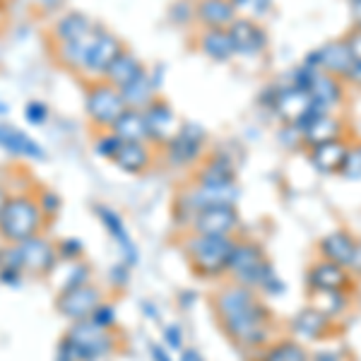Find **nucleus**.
Here are the masks:
<instances>
[{
	"label": "nucleus",
	"mask_w": 361,
	"mask_h": 361,
	"mask_svg": "<svg viewBox=\"0 0 361 361\" xmlns=\"http://www.w3.org/2000/svg\"><path fill=\"white\" fill-rule=\"evenodd\" d=\"M212 308L224 335L236 347L246 349V352H258L270 345L272 313L255 289L236 282L224 284L214 294Z\"/></svg>",
	"instance_id": "nucleus-1"
},
{
	"label": "nucleus",
	"mask_w": 361,
	"mask_h": 361,
	"mask_svg": "<svg viewBox=\"0 0 361 361\" xmlns=\"http://www.w3.org/2000/svg\"><path fill=\"white\" fill-rule=\"evenodd\" d=\"M226 275L231 277V282L243 284V287H250L267 296H277L284 289V282L267 260L265 248L250 238H236Z\"/></svg>",
	"instance_id": "nucleus-2"
},
{
	"label": "nucleus",
	"mask_w": 361,
	"mask_h": 361,
	"mask_svg": "<svg viewBox=\"0 0 361 361\" xmlns=\"http://www.w3.org/2000/svg\"><path fill=\"white\" fill-rule=\"evenodd\" d=\"M236 246V236H205L188 231L180 243L190 270L202 279H217L229 272V260Z\"/></svg>",
	"instance_id": "nucleus-3"
},
{
	"label": "nucleus",
	"mask_w": 361,
	"mask_h": 361,
	"mask_svg": "<svg viewBox=\"0 0 361 361\" xmlns=\"http://www.w3.org/2000/svg\"><path fill=\"white\" fill-rule=\"evenodd\" d=\"M114 352V335L92 318L75 320L58 345L56 361H97Z\"/></svg>",
	"instance_id": "nucleus-4"
},
{
	"label": "nucleus",
	"mask_w": 361,
	"mask_h": 361,
	"mask_svg": "<svg viewBox=\"0 0 361 361\" xmlns=\"http://www.w3.org/2000/svg\"><path fill=\"white\" fill-rule=\"evenodd\" d=\"M260 102H263V106H267L272 114L277 116L282 126L301 128L313 114L318 111L306 87H299L294 82L267 85L263 97H260Z\"/></svg>",
	"instance_id": "nucleus-5"
},
{
	"label": "nucleus",
	"mask_w": 361,
	"mask_h": 361,
	"mask_svg": "<svg viewBox=\"0 0 361 361\" xmlns=\"http://www.w3.org/2000/svg\"><path fill=\"white\" fill-rule=\"evenodd\" d=\"M44 224V212L37 200L29 195H15L8 200L0 217V236L8 243H25L27 238L37 236Z\"/></svg>",
	"instance_id": "nucleus-6"
},
{
	"label": "nucleus",
	"mask_w": 361,
	"mask_h": 361,
	"mask_svg": "<svg viewBox=\"0 0 361 361\" xmlns=\"http://www.w3.org/2000/svg\"><path fill=\"white\" fill-rule=\"evenodd\" d=\"M207 130L200 123H180L176 135L164 145L166 161L176 169L200 164L207 152Z\"/></svg>",
	"instance_id": "nucleus-7"
},
{
	"label": "nucleus",
	"mask_w": 361,
	"mask_h": 361,
	"mask_svg": "<svg viewBox=\"0 0 361 361\" xmlns=\"http://www.w3.org/2000/svg\"><path fill=\"white\" fill-rule=\"evenodd\" d=\"M126 102L121 90H116L114 85H109L106 80H97L94 85L87 90L85 97V111L90 116V121L102 130H111L116 121L121 118V114L126 111Z\"/></svg>",
	"instance_id": "nucleus-8"
},
{
	"label": "nucleus",
	"mask_w": 361,
	"mask_h": 361,
	"mask_svg": "<svg viewBox=\"0 0 361 361\" xmlns=\"http://www.w3.org/2000/svg\"><path fill=\"white\" fill-rule=\"evenodd\" d=\"M123 51H126L123 42H121L114 32H109V29L97 25V29L90 37V42H87L85 58H82L80 70L92 80H104L106 70L111 68V63L123 54Z\"/></svg>",
	"instance_id": "nucleus-9"
},
{
	"label": "nucleus",
	"mask_w": 361,
	"mask_h": 361,
	"mask_svg": "<svg viewBox=\"0 0 361 361\" xmlns=\"http://www.w3.org/2000/svg\"><path fill=\"white\" fill-rule=\"evenodd\" d=\"M304 61L311 63L320 73L333 75V78H340V80H345L354 66V56H352V51H349L345 37L330 39V42L320 44L318 49H313L311 54L304 58Z\"/></svg>",
	"instance_id": "nucleus-10"
},
{
	"label": "nucleus",
	"mask_w": 361,
	"mask_h": 361,
	"mask_svg": "<svg viewBox=\"0 0 361 361\" xmlns=\"http://www.w3.org/2000/svg\"><path fill=\"white\" fill-rule=\"evenodd\" d=\"M104 304L102 299V292L94 284H80V287H73V289H63L56 299V308L63 318L68 320H85V318H92V313L97 311L99 306Z\"/></svg>",
	"instance_id": "nucleus-11"
},
{
	"label": "nucleus",
	"mask_w": 361,
	"mask_h": 361,
	"mask_svg": "<svg viewBox=\"0 0 361 361\" xmlns=\"http://www.w3.org/2000/svg\"><path fill=\"white\" fill-rule=\"evenodd\" d=\"M231 42H234V51L238 58H246V61H255L267 51L270 46V37H267L263 22L246 20V17H236L229 27Z\"/></svg>",
	"instance_id": "nucleus-12"
},
{
	"label": "nucleus",
	"mask_w": 361,
	"mask_h": 361,
	"mask_svg": "<svg viewBox=\"0 0 361 361\" xmlns=\"http://www.w3.org/2000/svg\"><path fill=\"white\" fill-rule=\"evenodd\" d=\"M142 116H145V128H147V142L159 145V147H164L180 128L178 116L166 99L157 97L149 106L142 109Z\"/></svg>",
	"instance_id": "nucleus-13"
},
{
	"label": "nucleus",
	"mask_w": 361,
	"mask_h": 361,
	"mask_svg": "<svg viewBox=\"0 0 361 361\" xmlns=\"http://www.w3.org/2000/svg\"><path fill=\"white\" fill-rule=\"evenodd\" d=\"M238 226H241V217H238L236 205H217L200 209L188 231L205 236H236Z\"/></svg>",
	"instance_id": "nucleus-14"
},
{
	"label": "nucleus",
	"mask_w": 361,
	"mask_h": 361,
	"mask_svg": "<svg viewBox=\"0 0 361 361\" xmlns=\"http://www.w3.org/2000/svg\"><path fill=\"white\" fill-rule=\"evenodd\" d=\"M333 330H335V320L323 316V313L313 306H306V308H301V311H296L292 323H289V333H292L294 340H299L301 345L325 340V337H330Z\"/></svg>",
	"instance_id": "nucleus-15"
},
{
	"label": "nucleus",
	"mask_w": 361,
	"mask_h": 361,
	"mask_svg": "<svg viewBox=\"0 0 361 361\" xmlns=\"http://www.w3.org/2000/svg\"><path fill=\"white\" fill-rule=\"evenodd\" d=\"M349 147H352V142H349L347 137H337V140H330V142H320V145H313V147H306L308 164L316 169L318 173H325V176H340Z\"/></svg>",
	"instance_id": "nucleus-16"
},
{
	"label": "nucleus",
	"mask_w": 361,
	"mask_h": 361,
	"mask_svg": "<svg viewBox=\"0 0 361 361\" xmlns=\"http://www.w3.org/2000/svg\"><path fill=\"white\" fill-rule=\"evenodd\" d=\"M345 80L340 78H333V75H325L316 70L313 78L308 80L306 90L311 94L313 104H316L318 111H330V114H337V109L345 104Z\"/></svg>",
	"instance_id": "nucleus-17"
},
{
	"label": "nucleus",
	"mask_w": 361,
	"mask_h": 361,
	"mask_svg": "<svg viewBox=\"0 0 361 361\" xmlns=\"http://www.w3.org/2000/svg\"><path fill=\"white\" fill-rule=\"evenodd\" d=\"M357 250H359V238H354L347 229L330 231V234H325L318 241L320 258L347 267V270H352L354 263H357Z\"/></svg>",
	"instance_id": "nucleus-18"
},
{
	"label": "nucleus",
	"mask_w": 361,
	"mask_h": 361,
	"mask_svg": "<svg viewBox=\"0 0 361 361\" xmlns=\"http://www.w3.org/2000/svg\"><path fill=\"white\" fill-rule=\"evenodd\" d=\"M236 164L226 152H212L200 161L195 171V185H209V188H219V185H234L238 183Z\"/></svg>",
	"instance_id": "nucleus-19"
},
{
	"label": "nucleus",
	"mask_w": 361,
	"mask_h": 361,
	"mask_svg": "<svg viewBox=\"0 0 361 361\" xmlns=\"http://www.w3.org/2000/svg\"><path fill=\"white\" fill-rule=\"evenodd\" d=\"M345 121L337 114L330 111H316L304 126L299 128L301 135H304V147H313L320 142H330L337 137H347L345 135Z\"/></svg>",
	"instance_id": "nucleus-20"
},
{
	"label": "nucleus",
	"mask_w": 361,
	"mask_h": 361,
	"mask_svg": "<svg viewBox=\"0 0 361 361\" xmlns=\"http://www.w3.org/2000/svg\"><path fill=\"white\" fill-rule=\"evenodd\" d=\"M306 287L308 289H342V292H349V289H352V275H349L347 267L318 258V260H313L306 270Z\"/></svg>",
	"instance_id": "nucleus-21"
},
{
	"label": "nucleus",
	"mask_w": 361,
	"mask_h": 361,
	"mask_svg": "<svg viewBox=\"0 0 361 361\" xmlns=\"http://www.w3.org/2000/svg\"><path fill=\"white\" fill-rule=\"evenodd\" d=\"M20 253H22V265L27 272L34 275H46L56 267L58 260V250L54 248V243L46 241L42 236H32L25 243H20Z\"/></svg>",
	"instance_id": "nucleus-22"
},
{
	"label": "nucleus",
	"mask_w": 361,
	"mask_h": 361,
	"mask_svg": "<svg viewBox=\"0 0 361 361\" xmlns=\"http://www.w3.org/2000/svg\"><path fill=\"white\" fill-rule=\"evenodd\" d=\"M0 149H5V152H10L13 157H25V159H34V161L46 159L44 147L37 140L27 135L25 130H20V128L3 123V121H0Z\"/></svg>",
	"instance_id": "nucleus-23"
},
{
	"label": "nucleus",
	"mask_w": 361,
	"mask_h": 361,
	"mask_svg": "<svg viewBox=\"0 0 361 361\" xmlns=\"http://www.w3.org/2000/svg\"><path fill=\"white\" fill-rule=\"evenodd\" d=\"M195 46L200 49L202 56L214 63H229L231 58H236L229 29H200Z\"/></svg>",
	"instance_id": "nucleus-24"
},
{
	"label": "nucleus",
	"mask_w": 361,
	"mask_h": 361,
	"mask_svg": "<svg viewBox=\"0 0 361 361\" xmlns=\"http://www.w3.org/2000/svg\"><path fill=\"white\" fill-rule=\"evenodd\" d=\"M236 20V10L231 0H197L195 22L200 29H229Z\"/></svg>",
	"instance_id": "nucleus-25"
},
{
	"label": "nucleus",
	"mask_w": 361,
	"mask_h": 361,
	"mask_svg": "<svg viewBox=\"0 0 361 361\" xmlns=\"http://www.w3.org/2000/svg\"><path fill=\"white\" fill-rule=\"evenodd\" d=\"M97 214H99V219H102V224L106 226V231L111 234L114 241L118 243V248H121V253H123L126 263L128 265H135L137 250H135V243H133L130 234H128V229H126V222L121 219V214L116 212V209L104 207V205H97Z\"/></svg>",
	"instance_id": "nucleus-26"
},
{
	"label": "nucleus",
	"mask_w": 361,
	"mask_h": 361,
	"mask_svg": "<svg viewBox=\"0 0 361 361\" xmlns=\"http://www.w3.org/2000/svg\"><path fill=\"white\" fill-rule=\"evenodd\" d=\"M114 166H118L126 173H137L147 171V166L152 164V149L147 147V142H126L118 147V152L114 157Z\"/></svg>",
	"instance_id": "nucleus-27"
},
{
	"label": "nucleus",
	"mask_w": 361,
	"mask_h": 361,
	"mask_svg": "<svg viewBox=\"0 0 361 361\" xmlns=\"http://www.w3.org/2000/svg\"><path fill=\"white\" fill-rule=\"evenodd\" d=\"M157 90H159L157 75L145 70L137 80H133L130 85H126L123 90H121V94H123V102L128 109H140V111H142L145 106H149L157 99Z\"/></svg>",
	"instance_id": "nucleus-28"
},
{
	"label": "nucleus",
	"mask_w": 361,
	"mask_h": 361,
	"mask_svg": "<svg viewBox=\"0 0 361 361\" xmlns=\"http://www.w3.org/2000/svg\"><path fill=\"white\" fill-rule=\"evenodd\" d=\"M145 68L142 66V61L135 56V54H130V51H123L116 61L111 63V68L106 70V75H104V80H106L109 85H114L116 90H123L126 85H130L133 80H137L140 75L145 73Z\"/></svg>",
	"instance_id": "nucleus-29"
},
{
	"label": "nucleus",
	"mask_w": 361,
	"mask_h": 361,
	"mask_svg": "<svg viewBox=\"0 0 361 361\" xmlns=\"http://www.w3.org/2000/svg\"><path fill=\"white\" fill-rule=\"evenodd\" d=\"M94 27L97 25L85 13L73 10V13H66L54 25V37L58 39V44L61 42H78V39L90 37V34L94 32Z\"/></svg>",
	"instance_id": "nucleus-30"
},
{
	"label": "nucleus",
	"mask_w": 361,
	"mask_h": 361,
	"mask_svg": "<svg viewBox=\"0 0 361 361\" xmlns=\"http://www.w3.org/2000/svg\"><path fill=\"white\" fill-rule=\"evenodd\" d=\"M349 292L342 289H308V306L318 308L323 316L337 320L347 311Z\"/></svg>",
	"instance_id": "nucleus-31"
},
{
	"label": "nucleus",
	"mask_w": 361,
	"mask_h": 361,
	"mask_svg": "<svg viewBox=\"0 0 361 361\" xmlns=\"http://www.w3.org/2000/svg\"><path fill=\"white\" fill-rule=\"evenodd\" d=\"M260 361H313L308 349L294 337H284V340L270 342L267 347L260 349Z\"/></svg>",
	"instance_id": "nucleus-32"
},
{
	"label": "nucleus",
	"mask_w": 361,
	"mask_h": 361,
	"mask_svg": "<svg viewBox=\"0 0 361 361\" xmlns=\"http://www.w3.org/2000/svg\"><path fill=\"white\" fill-rule=\"evenodd\" d=\"M111 130L126 142H147V128H145V116L140 109H126Z\"/></svg>",
	"instance_id": "nucleus-33"
},
{
	"label": "nucleus",
	"mask_w": 361,
	"mask_h": 361,
	"mask_svg": "<svg viewBox=\"0 0 361 361\" xmlns=\"http://www.w3.org/2000/svg\"><path fill=\"white\" fill-rule=\"evenodd\" d=\"M236 10V17H246V20L263 22L275 10V0H231Z\"/></svg>",
	"instance_id": "nucleus-34"
},
{
	"label": "nucleus",
	"mask_w": 361,
	"mask_h": 361,
	"mask_svg": "<svg viewBox=\"0 0 361 361\" xmlns=\"http://www.w3.org/2000/svg\"><path fill=\"white\" fill-rule=\"evenodd\" d=\"M94 29H97V27H94ZM90 37H92V34H90ZM90 37L78 39V42H61V44H58V49H56L58 61H61L66 68L80 70V66H82L85 49H87V42H90Z\"/></svg>",
	"instance_id": "nucleus-35"
},
{
	"label": "nucleus",
	"mask_w": 361,
	"mask_h": 361,
	"mask_svg": "<svg viewBox=\"0 0 361 361\" xmlns=\"http://www.w3.org/2000/svg\"><path fill=\"white\" fill-rule=\"evenodd\" d=\"M169 20L178 27H185L188 22H195V3L193 0H176L169 8Z\"/></svg>",
	"instance_id": "nucleus-36"
},
{
	"label": "nucleus",
	"mask_w": 361,
	"mask_h": 361,
	"mask_svg": "<svg viewBox=\"0 0 361 361\" xmlns=\"http://www.w3.org/2000/svg\"><path fill=\"white\" fill-rule=\"evenodd\" d=\"M340 176L345 180H361V142H354L352 147H349Z\"/></svg>",
	"instance_id": "nucleus-37"
},
{
	"label": "nucleus",
	"mask_w": 361,
	"mask_h": 361,
	"mask_svg": "<svg viewBox=\"0 0 361 361\" xmlns=\"http://www.w3.org/2000/svg\"><path fill=\"white\" fill-rule=\"evenodd\" d=\"M121 145H123V140H121L118 135H116L114 130H104L102 135L97 137L94 149H97V154H99V157H104V159L111 161L114 157H116V152H118Z\"/></svg>",
	"instance_id": "nucleus-38"
},
{
	"label": "nucleus",
	"mask_w": 361,
	"mask_h": 361,
	"mask_svg": "<svg viewBox=\"0 0 361 361\" xmlns=\"http://www.w3.org/2000/svg\"><path fill=\"white\" fill-rule=\"evenodd\" d=\"M25 118L32 126H44L46 118H49V106L44 102H29L25 106Z\"/></svg>",
	"instance_id": "nucleus-39"
},
{
	"label": "nucleus",
	"mask_w": 361,
	"mask_h": 361,
	"mask_svg": "<svg viewBox=\"0 0 361 361\" xmlns=\"http://www.w3.org/2000/svg\"><path fill=\"white\" fill-rule=\"evenodd\" d=\"M58 258L63 260H70V263H75V260L82 255V243L78 241V238H63L61 243H58Z\"/></svg>",
	"instance_id": "nucleus-40"
},
{
	"label": "nucleus",
	"mask_w": 361,
	"mask_h": 361,
	"mask_svg": "<svg viewBox=\"0 0 361 361\" xmlns=\"http://www.w3.org/2000/svg\"><path fill=\"white\" fill-rule=\"evenodd\" d=\"M87 282H90V267L85 263H80V260H75L73 270H70L66 284H63V289H73V287H80V284H87Z\"/></svg>",
	"instance_id": "nucleus-41"
},
{
	"label": "nucleus",
	"mask_w": 361,
	"mask_h": 361,
	"mask_svg": "<svg viewBox=\"0 0 361 361\" xmlns=\"http://www.w3.org/2000/svg\"><path fill=\"white\" fill-rule=\"evenodd\" d=\"M92 320H94L97 325H102V328L111 330L116 325V308L111 304H102L94 313H92Z\"/></svg>",
	"instance_id": "nucleus-42"
},
{
	"label": "nucleus",
	"mask_w": 361,
	"mask_h": 361,
	"mask_svg": "<svg viewBox=\"0 0 361 361\" xmlns=\"http://www.w3.org/2000/svg\"><path fill=\"white\" fill-rule=\"evenodd\" d=\"M37 202H39V207H42L44 214H56L58 207H61V197H58L54 190H42Z\"/></svg>",
	"instance_id": "nucleus-43"
},
{
	"label": "nucleus",
	"mask_w": 361,
	"mask_h": 361,
	"mask_svg": "<svg viewBox=\"0 0 361 361\" xmlns=\"http://www.w3.org/2000/svg\"><path fill=\"white\" fill-rule=\"evenodd\" d=\"M164 345L169 349H180V347H183V330H180L176 323H171V325H166V328H164Z\"/></svg>",
	"instance_id": "nucleus-44"
},
{
	"label": "nucleus",
	"mask_w": 361,
	"mask_h": 361,
	"mask_svg": "<svg viewBox=\"0 0 361 361\" xmlns=\"http://www.w3.org/2000/svg\"><path fill=\"white\" fill-rule=\"evenodd\" d=\"M345 42L352 51L354 61H361V27H352L349 32L345 34Z\"/></svg>",
	"instance_id": "nucleus-45"
},
{
	"label": "nucleus",
	"mask_w": 361,
	"mask_h": 361,
	"mask_svg": "<svg viewBox=\"0 0 361 361\" xmlns=\"http://www.w3.org/2000/svg\"><path fill=\"white\" fill-rule=\"evenodd\" d=\"M109 275H111V279H114L116 284H118V287H126V284L130 282V270H128V263L114 265Z\"/></svg>",
	"instance_id": "nucleus-46"
},
{
	"label": "nucleus",
	"mask_w": 361,
	"mask_h": 361,
	"mask_svg": "<svg viewBox=\"0 0 361 361\" xmlns=\"http://www.w3.org/2000/svg\"><path fill=\"white\" fill-rule=\"evenodd\" d=\"M345 85L354 87V90H361V61H354L352 70H349V75L345 78Z\"/></svg>",
	"instance_id": "nucleus-47"
},
{
	"label": "nucleus",
	"mask_w": 361,
	"mask_h": 361,
	"mask_svg": "<svg viewBox=\"0 0 361 361\" xmlns=\"http://www.w3.org/2000/svg\"><path fill=\"white\" fill-rule=\"evenodd\" d=\"M149 357H152V361H171L166 345H149Z\"/></svg>",
	"instance_id": "nucleus-48"
},
{
	"label": "nucleus",
	"mask_w": 361,
	"mask_h": 361,
	"mask_svg": "<svg viewBox=\"0 0 361 361\" xmlns=\"http://www.w3.org/2000/svg\"><path fill=\"white\" fill-rule=\"evenodd\" d=\"M0 282L20 284V270H0Z\"/></svg>",
	"instance_id": "nucleus-49"
},
{
	"label": "nucleus",
	"mask_w": 361,
	"mask_h": 361,
	"mask_svg": "<svg viewBox=\"0 0 361 361\" xmlns=\"http://www.w3.org/2000/svg\"><path fill=\"white\" fill-rule=\"evenodd\" d=\"M180 361H205V359H202V354L197 352V349L188 347V349H183V352H180Z\"/></svg>",
	"instance_id": "nucleus-50"
},
{
	"label": "nucleus",
	"mask_w": 361,
	"mask_h": 361,
	"mask_svg": "<svg viewBox=\"0 0 361 361\" xmlns=\"http://www.w3.org/2000/svg\"><path fill=\"white\" fill-rule=\"evenodd\" d=\"M352 20H354V27H361V0L352 3Z\"/></svg>",
	"instance_id": "nucleus-51"
},
{
	"label": "nucleus",
	"mask_w": 361,
	"mask_h": 361,
	"mask_svg": "<svg viewBox=\"0 0 361 361\" xmlns=\"http://www.w3.org/2000/svg\"><path fill=\"white\" fill-rule=\"evenodd\" d=\"M39 5H42L44 10H56V8H61L66 0H37Z\"/></svg>",
	"instance_id": "nucleus-52"
},
{
	"label": "nucleus",
	"mask_w": 361,
	"mask_h": 361,
	"mask_svg": "<svg viewBox=\"0 0 361 361\" xmlns=\"http://www.w3.org/2000/svg\"><path fill=\"white\" fill-rule=\"evenodd\" d=\"M8 200H10V197L5 195L3 188H0V217H3V209H5V205H8Z\"/></svg>",
	"instance_id": "nucleus-53"
},
{
	"label": "nucleus",
	"mask_w": 361,
	"mask_h": 361,
	"mask_svg": "<svg viewBox=\"0 0 361 361\" xmlns=\"http://www.w3.org/2000/svg\"><path fill=\"white\" fill-rule=\"evenodd\" d=\"M354 270H361V238H359V250H357V263H354Z\"/></svg>",
	"instance_id": "nucleus-54"
},
{
	"label": "nucleus",
	"mask_w": 361,
	"mask_h": 361,
	"mask_svg": "<svg viewBox=\"0 0 361 361\" xmlns=\"http://www.w3.org/2000/svg\"><path fill=\"white\" fill-rule=\"evenodd\" d=\"M0 114H8V106H3V102H0Z\"/></svg>",
	"instance_id": "nucleus-55"
},
{
	"label": "nucleus",
	"mask_w": 361,
	"mask_h": 361,
	"mask_svg": "<svg viewBox=\"0 0 361 361\" xmlns=\"http://www.w3.org/2000/svg\"><path fill=\"white\" fill-rule=\"evenodd\" d=\"M349 3H357V0H349Z\"/></svg>",
	"instance_id": "nucleus-56"
},
{
	"label": "nucleus",
	"mask_w": 361,
	"mask_h": 361,
	"mask_svg": "<svg viewBox=\"0 0 361 361\" xmlns=\"http://www.w3.org/2000/svg\"><path fill=\"white\" fill-rule=\"evenodd\" d=\"M97 361H106V359H97Z\"/></svg>",
	"instance_id": "nucleus-57"
}]
</instances>
